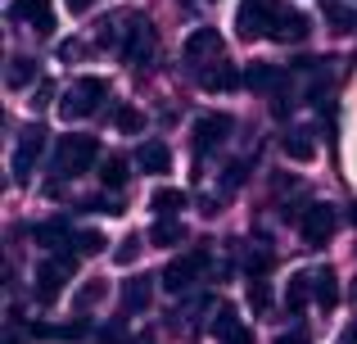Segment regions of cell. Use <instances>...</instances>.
I'll list each match as a JSON object with an SVG mask.
<instances>
[{
  "label": "cell",
  "mask_w": 357,
  "mask_h": 344,
  "mask_svg": "<svg viewBox=\"0 0 357 344\" xmlns=\"http://www.w3.org/2000/svg\"><path fill=\"white\" fill-rule=\"evenodd\" d=\"M149 304H154V281H149V276H131V281H122V308H127V313H145Z\"/></svg>",
  "instance_id": "13"
},
{
  "label": "cell",
  "mask_w": 357,
  "mask_h": 344,
  "mask_svg": "<svg viewBox=\"0 0 357 344\" xmlns=\"http://www.w3.org/2000/svg\"><path fill=\"white\" fill-rule=\"evenodd\" d=\"M276 18H280V0H240V9H236V27H240L244 41L271 36Z\"/></svg>",
  "instance_id": "2"
},
{
  "label": "cell",
  "mask_w": 357,
  "mask_h": 344,
  "mask_svg": "<svg viewBox=\"0 0 357 344\" xmlns=\"http://www.w3.org/2000/svg\"><path fill=\"white\" fill-rule=\"evenodd\" d=\"M68 9H73V14H86V9H91V0H68Z\"/></svg>",
  "instance_id": "37"
},
{
  "label": "cell",
  "mask_w": 357,
  "mask_h": 344,
  "mask_svg": "<svg viewBox=\"0 0 357 344\" xmlns=\"http://www.w3.org/2000/svg\"><path fill=\"white\" fill-rule=\"evenodd\" d=\"M63 276H73L68 267L59 263V258H50V263L36 267V304H54L63 294Z\"/></svg>",
  "instance_id": "9"
},
{
  "label": "cell",
  "mask_w": 357,
  "mask_h": 344,
  "mask_svg": "<svg viewBox=\"0 0 357 344\" xmlns=\"http://www.w3.org/2000/svg\"><path fill=\"white\" fill-rule=\"evenodd\" d=\"M149 209H154L158 218H172V213H181V209H185V190H172V186H163V190H154Z\"/></svg>",
  "instance_id": "21"
},
{
  "label": "cell",
  "mask_w": 357,
  "mask_h": 344,
  "mask_svg": "<svg viewBox=\"0 0 357 344\" xmlns=\"http://www.w3.org/2000/svg\"><path fill=\"white\" fill-rule=\"evenodd\" d=\"M77 54H82L77 41H63V45H59V59H77Z\"/></svg>",
  "instance_id": "35"
},
{
  "label": "cell",
  "mask_w": 357,
  "mask_h": 344,
  "mask_svg": "<svg viewBox=\"0 0 357 344\" xmlns=\"http://www.w3.org/2000/svg\"><path fill=\"white\" fill-rule=\"evenodd\" d=\"M41 150H45V127H41V123L23 127V136H18V150H14V181H18V186L32 181V168H36V159H41Z\"/></svg>",
  "instance_id": "5"
},
{
  "label": "cell",
  "mask_w": 357,
  "mask_h": 344,
  "mask_svg": "<svg viewBox=\"0 0 357 344\" xmlns=\"http://www.w3.org/2000/svg\"><path fill=\"white\" fill-rule=\"evenodd\" d=\"M244 172H249V163H244V159L231 163V168H227V190H240V186H244Z\"/></svg>",
  "instance_id": "32"
},
{
  "label": "cell",
  "mask_w": 357,
  "mask_h": 344,
  "mask_svg": "<svg viewBox=\"0 0 357 344\" xmlns=\"http://www.w3.org/2000/svg\"><path fill=\"white\" fill-rule=\"evenodd\" d=\"M240 82H244L240 68H236V63H227V59H218L213 68L199 73V87H204V91H236Z\"/></svg>",
  "instance_id": "12"
},
{
  "label": "cell",
  "mask_w": 357,
  "mask_h": 344,
  "mask_svg": "<svg viewBox=\"0 0 357 344\" xmlns=\"http://www.w3.org/2000/svg\"><path fill=\"white\" fill-rule=\"evenodd\" d=\"M154 27L149 23H136V27H127V45H122V59L127 63H145L149 54H154Z\"/></svg>",
  "instance_id": "10"
},
{
  "label": "cell",
  "mask_w": 357,
  "mask_h": 344,
  "mask_svg": "<svg viewBox=\"0 0 357 344\" xmlns=\"http://www.w3.org/2000/svg\"><path fill=\"white\" fill-rule=\"evenodd\" d=\"M96 159H100L96 136H63L59 150H54V172L59 177H77V172H86Z\"/></svg>",
  "instance_id": "3"
},
{
  "label": "cell",
  "mask_w": 357,
  "mask_h": 344,
  "mask_svg": "<svg viewBox=\"0 0 357 344\" xmlns=\"http://www.w3.org/2000/svg\"><path fill=\"white\" fill-rule=\"evenodd\" d=\"M227 344H253V336H249V331H240V336H236V340H227Z\"/></svg>",
  "instance_id": "38"
},
{
  "label": "cell",
  "mask_w": 357,
  "mask_h": 344,
  "mask_svg": "<svg viewBox=\"0 0 357 344\" xmlns=\"http://www.w3.org/2000/svg\"><path fill=\"white\" fill-rule=\"evenodd\" d=\"M335 227H340V218H335L331 204H307V209L298 213V231H303V245L307 249L326 245V240L335 236Z\"/></svg>",
  "instance_id": "4"
},
{
  "label": "cell",
  "mask_w": 357,
  "mask_h": 344,
  "mask_svg": "<svg viewBox=\"0 0 357 344\" xmlns=\"http://www.w3.org/2000/svg\"><path fill=\"white\" fill-rule=\"evenodd\" d=\"M280 82H285V73L276 63H249V73H244V87L249 91H276Z\"/></svg>",
  "instance_id": "17"
},
{
  "label": "cell",
  "mask_w": 357,
  "mask_h": 344,
  "mask_svg": "<svg viewBox=\"0 0 357 344\" xmlns=\"http://www.w3.org/2000/svg\"><path fill=\"white\" fill-rule=\"evenodd\" d=\"M100 294H105V281H91V285H82V290H77V308H91V304H96Z\"/></svg>",
  "instance_id": "31"
},
{
  "label": "cell",
  "mask_w": 357,
  "mask_h": 344,
  "mask_svg": "<svg viewBox=\"0 0 357 344\" xmlns=\"http://www.w3.org/2000/svg\"><path fill=\"white\" fill-rule=\"evenodd\" d=\"M326 18H331L340 32H353V27H357V14L349 5H340V0H326Z\"/></svg>",
  "instance_id": "25"
},
{
  "label": "cell",
  "mask_w": 357,
  "mask_h": 344,
  "mask_svg": "<svg viewBox=\"0 0 357 344\" xmlns=\"http://www.w3.org/2000/svg\"><path fill=\"white\" fill-rule=\"evenodd\" d=\"M307 32H312V27H307V14H298V9H280L276 27H271V41L289 45V41H303Z\"/></svg>",
  "instance_id": "11"
},
{
  "label": "cell",
  "mask_w": 357,
  "mask_h": 344,
  "mask_svg": "<svg viewBox=\"0 0 357 344\" xmlns=\"http://www.w3.org/2000/svg\"><path fill=\"white\" fill-rule=\"evenodd\" d=\"M285 159H294V163L317 159V141H312V132H289V136H285Z\"/></svg>",
  "instance_id": "20"
},
{
  "label": "cell",
  "mask_w": 357,
  "mask_h": 344,
  "mask_svg": "<svg viewBox=\"0 0 357 344\" xmlns=\"http://www.w3.org/2000/svg\"><path fill=\"white\" fill-rule=\"evenodd\" d=\"M140 245H145L140 236H127V240H118V249H114L118 267H131V263H136V258H140Z\"/></svg>",
  "instance_id": "27"
},
{
  "label": "cell",
  "mask_w": 357,
  "mask_h": 344,
  "mask_svg": "<svg viewBox=\"0 0 357 344\" xmlns=\"http://www.w3.org/2000/svg\"><path fill=\"white\" fill-rule=\"evenodd\" d=\"M344 344H357V327H349V336H344Z\"/></svg>",
  "instance_id": "39"
},
{
  "label": "cell",
  "mask_w": 357,
  "mask_h": 344,
  "mask_svg": "<svg viewBox=\"0 0 357 344\" xmlns=\"http://www.w3.org/2000/svg\"><path fill=\"white\" fill-rule=\"evenodd\" d=\"M276 344H307V336H298V331H289V336H280Z\"/></svg>",
  "instance_id": "36"
},
{
  "label": "cell",
  "mask_w": 357,
  "mask_h": 344,
  "mask_svg": "<svg viewBox=\"0 0 357 344\" xmlns=\"http://www.w3.org/2000/svg\"><path fill=\"white\" fill-rule=\"evenodd\" d=\"M54 336H63V340H77V336H86V322H73V327H59Z\"/></svg>",
  "instance_id": "34"
},
{
  "label": "cell",
  "mask_w": 357,
  "mask_h": 344,
  "mask_svg": "<svg viewBox=\"0 0 357 344\" xmlns=\"http://www.w3.org/2000/svg\"><path fill=\"white\" fill-rule=\"evenodd\" d=\"M100 340H105V344H127V331H122V327H105Z\"/></svg>",
  "instance_id": "33"
},
{
  "label": "cell",
  "mask_w": 357,
  "mask_h": 344,
  "mask_svg": "<svg viewBox=\"0 0 357 344\" xmlns=\"http://www.w3.org/2000/svg\"><path fill=\"white\" fill-rule=\"evenodd\" d=\"M227 132H231V118L227 114H204V118H195V150H199V154L218 150V145L227 141Z\"/></svg>",
  "instance_id": "8"
},
{
  "label": "cell",
  "mask_w": 357,
  "mask_h": 344,
  "mask_svg": "<svg viewBox=\"0 0 357 344\" xmlns=\"http://www.w3.org/2000/svg\"><path fill=\"white\" fill-rule=\"evenodd\" d=\"M204 267H208V254H204V249H195V254H185V258H172V263L163 267V290H172V294L190 290Z\"/></svg>",
  "instance_id": "6"
},
{
  "label": "cell",
  "mask_w": 357,
  "mask_h": 344,
  "mask_svg": "<svg viewBox=\"0 0 357 344\" xmlns=\"http://www.w3.org/2000/svg\"><path fill=\"white\" fill-rule=\"evenodd\" d=\"M136 163H140L145 172H154V177H158V172L172 168V150H167L163 141H145V145L136 150Z\"/></svg>",
  "instance_id": "15"
},
{
  "label": "cell",
  "mask_w": 357,
  "mask_h": 344,
  "mask_svg": "<svg viewBox=\"0 0 357 344\" xmlns=\"http://www.w3.org/2000/svg\"><path fill=\"white\" fill-rule=\"evenodd\" d=\"M204 54H222V36H218V27H195V32L185 36V59L199 63Z\"/></svg>",
  "instance_id": "14"
},
{
  "label": "cell",
  "mask_w": 357,
  "mask_h": 344,
  "mask_svg": "<svg viewBox=\"0 0 357 344\" xmlns=\"http://www.w3.org/2000/svg\"><path fill=\"white\" fill-rule=\"evenodd\" d=\"M181 5H185V0H181Z\"/></svg>",
  "instance_id": "40"
},
{
  "label": "cell",
  "mask_w": 357,
  "mask_h": 344,
  "mask_svg": "<svg viewBox=\"0 0 357 344\" xmlns=\"http://www.w3.org/2000/svg\"><path fill=\"white\" fill-rule=\"evenodd\" d=\"M109 96V82L105 77H77L68 91H63L59 100V114L68 118V123H82V118H91L100 109V100Z\"/></svg>",
  "instance_id": "1"
},
{
  "label": "cell",
  "mask_w": 357,
  "mask_h": 344,
  "mask_svg": "<svg viewBox=\"0 0 357 344\" xmlns=\"http://www.w3.org/2000/svg\"><path fill=\"white\" fill-rule=\"evenodd\" d=\"M249 308H253V313H267V308H271L267 281H249Z\"/></svg>",
  "instance_id": "29"
},
{
  "label": "cell",
  "mask_w": 357,
  "mask_h": 344,
  "mask_svg": "<svg viewBox=\"0 0 357 344\" xmlns=\"http://www.w3.org/2000/svg\"><path fill=\"white\" fill-rule=\"evenodd\" d=\"M114 123H118V132L136 136L140 127H145V118H140V109H131V105H118V109H114Z\"/></svg>",
  "instance_id": "26"
},
{
  "label": "cell",
  "mask_w": 357,
  "mask_h": 344,
  "mask_svg": "<svg viewBox=\"0 0 357 344\" xmlns=\"http://www.w3.org/2000/svg\"><path fill=\"white\" fill-rule=\"evenodd\" d=\"M181 240H185V227H181V222H172V218H158L154 222V231H149V245H181Z\"/></svg>",
  "instance_id": "22"
},
{
  "label": "cell",
  "mask_w": 357,
  "mask_h": 344,
  "mask_svg": "<svg viewBox=\"0 0 357 344\" xmlns=\"http://www.w3.org/2000/svg\"><path fill=\"white\" fill-rule=\"evenodd\" d=\"M307 294H312V276H307V272H294V276H289V285H285V308L289 313H303Z\"/></svg>",
  "instance_id": "19"
},
{
  "label": "cell",
  "mask_w": 357,
  "mask_h": 344,
  "mask_svg": "<svg viewBox=\"0 0 357 344\" xmlns=\"http://www.w3.org/2000/svg\"><path fill=\"white\" fill-rule=\"evenodd\" d=\"M240 317H236V308H218V322H213V336H218L222 344H227V340H236L240 336Z\"/></svg>",
  "instance_id": "24"
},
{
  "label": "cell",
  "mask_w": 357,
  "mask_h": 344,
  "mask_svg": "<svg viewBox=\"0 0 357 344\" xmlns=\"http://www.w3.org/2000/svg\"><path fill=\"white\" fill-rule=\"evenodd\" d=\"M32 77H36V63L32 59H14V63H9V87H27Z\"/></svg>",
  "instance_id": "28"
},
{
  "label": "cell",
  "mask_w": 357,
  "mask_h": 344,
  "mask_svg": "<svg viewBox=\"0 0 357 344\" xmlns=\"http://www.w3.org/2000/svg\"><path fill=\"white\" fill-rule=\"evenodd\" d=\"M100 181H105V190H122V186H127V159H105L100 163Z\"/></svg>",
  "instance_id": "23"
},
{
  "label": "cell",
  "mask_w": 357,
  "mask_h": 344,
  "mask_svg": "<svg viewBox=\"0 0 357 344\" xmlns=\"http://www.w3.org/2000/svg\"><path fill=\"white\" fill-rule=\"evenodd\" d=\"M36 245H45V249H63V245H73V240H68V222H63V218L41 222V227H36Z\"/></svg>",
  "instance_id": "18"
},
{
  "label": "cell",
  "mask_w": 357,
  "mask_h": 344,
  "mask_svg": "<svg viewBox=\"0 0 357 344\" xmlns=\"http://www.w3.org/2000/svg\"><path fill=\"white\" fill-rule=\"evenodd\" d=\"M9 18H14V23H27L36 36L54 32V5L50 0H14V5H9Z\"/></svg>",
  "instance_id": "7"
},
{
  "label": "cell",
  "mask_w": 357,
  "mask_h": 344,
  "mask_svg": "<svg viewBox=\"0 0 357 344\" xmlns=\"http://www.w3.org/2000/svg\"><path fill=\"white\" fill-rule=\"evenodd\" d=\"M77 254H82V258L105 254V236H100V231H82V236H77Z\"/></svg>",
  "instance_id": "30"
},
{
  "label": "cell",
  "mask_w": 357,
  "mask_h": 344,
  "mask_svg": "<svg viewBox=\"0 0 357 344\" xmlns=\"http://www.w3.org/2000/svg\"><path fill=\"white\" fill-rule=\"evenodd\" d=\"M312 294H317V304H321L326 313H331V308H340V276H335L331 267L312 272Z\"/></svg>",
  "instance_id": "16"
}]
</instances>
